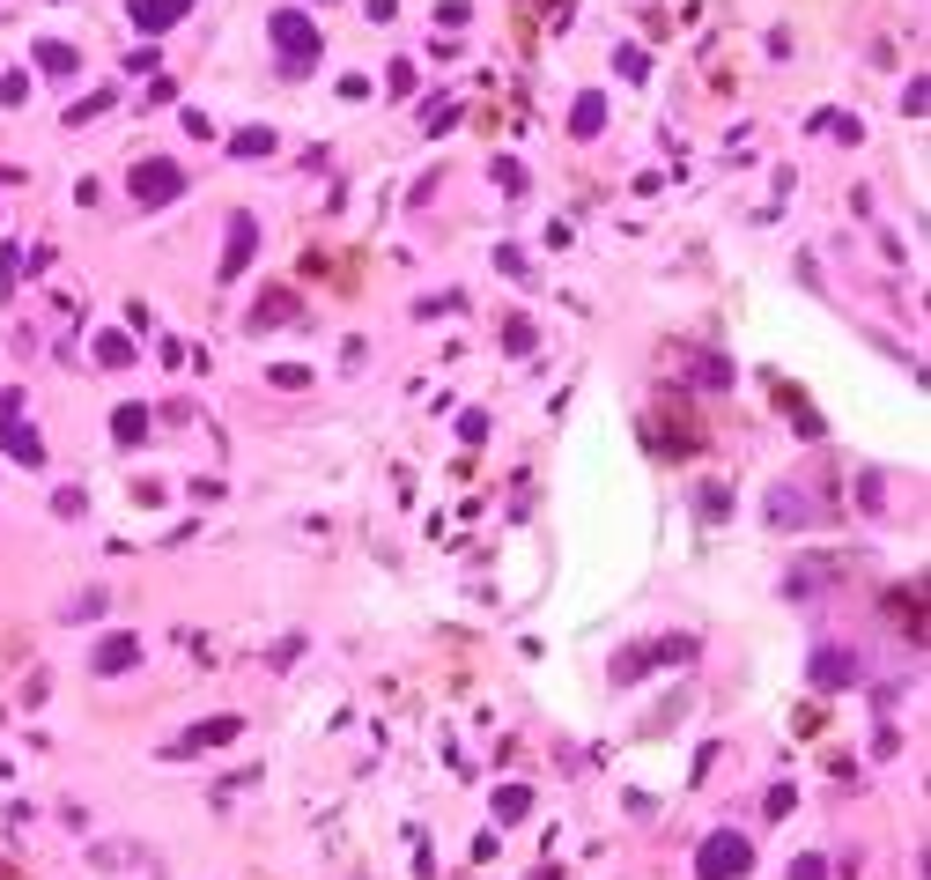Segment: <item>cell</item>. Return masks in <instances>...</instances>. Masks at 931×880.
Listing matches in <instances>:
<instances>
[{
  "instance_id": "obj_4",
  "label": "cell",
  "mask_w": 931,
  "mask_h": 880,
  "mask_svg": "<svg viewBox=\"0 0 931 880\" xmlns=\"http://www.w3.org/2000/svg\"><path fill=\"white\" fill-rule=\"evenodd\" d=\"M274 45H281V60H289V67L318 60V30L303 23V15H274Z\"/></svg>"
},
{
  "instance_id": "obj_12",
  "label": "cell",
  "mask_w": 931,
  "mask_h": 880,
  "mask_svg": "<svg viewBox=\"0 0 931 880\" xmlns=\"http://www.w3.org/2000/svg\"><path fill=\"white\" fill-rule=\"evenodd\" d=\"M37 60H45L52 74H67V67H74V52H67V45H37Z\"/></svg>"
},
{
  "instance_id": "obj_8",
  "label": "cell",
  "mask_w": 931,
  "mask_h": 880,
  "mask_svg": "<svg viewBox=\"0 0 931 880\" xmlns=\"http://www.w3.org/2000/svg\"><path fill=\"white\" fill-rule=\"evenodd\" d=\"M97 355H104V370H126V363H133V341H119V333H104V341H97Z\"/></svg>"
},
{
  "instance_id": "obj_9",
  "label": "cell",
  "mask_w": 931,
  "mask_h": 880,
  "mask_svg": "<svg viewBox=\"0 0 931 880\" xmlns=\"http://www.w3.org/2000/svg\"><path fill=\"white\" fill-rule=\"evenodd\" d=\"M133 23H148V30H163V23H170V8H163V0H133Z\"/></svg>"
},
{
  "instance_id": "obj_13",
  "label": "cell",
  "mask_w": 931,
  "mask_h": 880,
  "mask_svg": "<svg viewBox=\"0 0 931 880\" xmlns=\"http://www.w3.org/2000/svg\"><path fill=\"white\" fill-rule=\"evenodd\" d=\"M791 880H828V866H821V858H798V866H791Z\"/></svg>"
},
{
  "instance_id": "obj_10",
  "label": "cell",
  "mask_w": 931,
  "mask_h": 880,
  "mask_svg": "<svg viewBox=\"0 0 931 880\" xmlns=\"http://www.w3.org/2000/svg\"><path fill=\"white\" fill-rule=\"evenodd\" d=\"M599 119H606V104L584 97V104H577V134H599Z\"/></svg>"
},
{
  "instance_id": "obj_11",
  "label": "cell",
  "mask_w": 931,
  "mask_h": 880,
  "mask_svg": "<svg viewBox=\"0 0 931 880\" xmlns=\"http://www.w3.org/2000/svg\"><path fill=\"white\" fill-rule=\"evenodd\" d=\"M141 429H148V415H141V407H119V444H133Z\"/></svg>"
},
{
  "instance_id": "obj_2",
  "label": "cell",
  "mask_w": 931,
  "mask_h": 880,
  "mask_svg": "<svg viewBox=\"0 0 931 880\" xmlns=\"http://www.w3.org/2000/svg\"><path fill=\"white\" fill-rule=\"evenodd\" d=\"M0 444H8L23 466H45V444H37V429L23 422V392H0Z\"/></svg>"
},
{
  "instance_id": "obj_6",
  "label": "cell",
  "mask_w": 931,
  "mask_h": 880,
  "mask_svg": "<svg viewBox=\"0 0 931 880\" xmlns=\"http://www.w3.org/2000/svg\"><path fill=\"white\" fill-rule=\"evenodd\" d=\"M252 237H259V230H252V215H237V222H230V259H222V274H244V259H252Z\"/></svg>"
},
{
  "instance_id": "obj_7",
  "label": "cell",
  "mask_w": 931,
  "mask_h": 880,
  "mask_svg": "<svg viewBox=\"0 0 931 880\" xmlns=\"http://www.w3.org/2000/svg\"><path fill=\"white\" fill-rule=\"evenodd\" d=\"M126 666H133V636H111L97 651V673H126Z\"/></svg>"
},
{
  "instance_id": "obj_5",
  "label": "cell",
  "mask_w": 931,
  "mask_h": 880,
  "mask_svg": "<svg viewBox=\"0 0 931 880\" xmlns=\"http://www.w3.org/2000/svg\"><path fill=\"white\" fill-rule=\"evenodd\" d=\"M813 681H821V688H843V681H858V659H850V651H821V666H813Z\"/></svg>"
},
{
  "instance_id": "obj_1",
  "label": "cell",
  "mask_w": 931,
  "mask_h": 880,
  "mask_svg": "<svg viewBox=\"0 0 931 880\" xmlns=\"http://www.w3.org/2000/svg\"><path fill=\"white\" fill-rule=\"evenodd\" d=\"M747 866H754V851H747V836H732V829H717L710 844L695 851V873L702 880H739Z\"/></svg>"
},
{
  "instance_id": "obj_3",
  "label": "cell",
  "mask_w": 931,
  "mask_h": 880,
  "mask_svg": "<svg viewBox=\"0 0 931 880\" xmlns=\"http://www.w3.org/2000/svg\"><path fill=\"white\" fill-rule=\"evenodd\" d=\"M178 163H133V200L141 208H163V200H178Z\"/></svg>"
}]
</instances>
